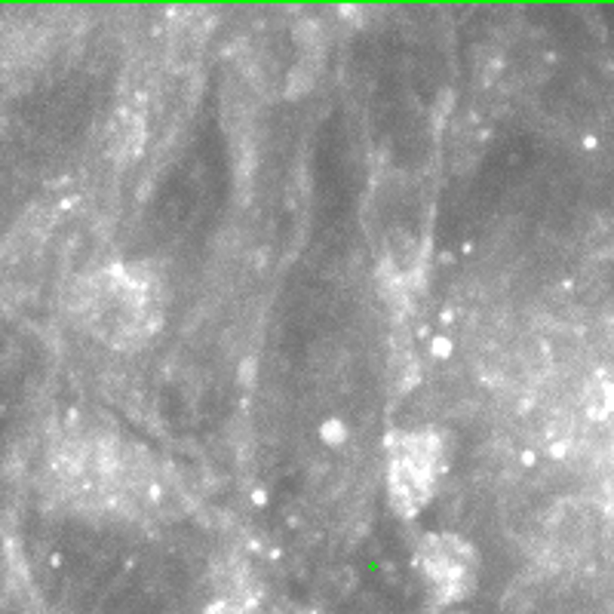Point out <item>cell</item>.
<instances>
[{
  "label": "cell",
  "mask_w": 614,
  "mask_h": 614,
  "mask_svg": "<svg viewBox=\"0 0 614 614\" xmlns=\"http://www.w3.org/2000/svg\"><path fill=\"white\" fill-rule=\"evenodd\" d=\"M77 313L86 332L111 350H141L157 339L167 313L163 280L148 265L102 267L80 286Z\"/></svg>",
  "instance_id": "obj_1"
},
{
  "label": "cell",
  "mask_w": 614,
  "mask_h": 614,
  "mask_svg": "<svg viewBox=\"0 0 614 614\" xmlns=\"http://www.w3.org/2000/svg\"><path fill=\"white\" fill-rule=\"evenodd\" d=\"M443 470V443L433 430L400 433L387 455V492L402 516H415L427 507Z\"/></svg>",
  "instance_id": "obj_2"
},
{
  "label": "cell",
  "mask_w": 614,
  "mask_h": 614,
  "mask_svg": "<svg viewBox=\"0 0 614 614\" xmlns=\"http://www.w3.org/2000/svg\"><path fill=\"white\" fill-rule=\"evenodd\" d=\"M421 568L427 583L443 602L461 599L474 590L479 574L476 550L464 537L448 535V531H433L421 541Z\"/></svg>",
  "instance_id": "obj_3"
}]
</instances>
